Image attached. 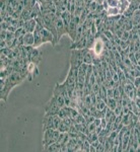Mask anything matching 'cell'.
I'll list each match as a JSON object with an SVG mask.
<instances>
[{
    "label": "cell",
    "mask_w": 140,
    "mask_h": 152,
    "mask_svg": "<svg viewBox=\"0 0 140 152\" xmlns=\"http://www.w3.org/2000/svg\"><path fill=\"white\" fill-rule=\"evenodd\" d=\"M42 127H43V132L48 129H55L54 128V116L45 114V116L43 118Z\"/></svg>",
    "instance_id": "5"
},
{
    "label": "cell",
    "mask_w": 140,
    "mask_h": 152,
    "mask_svg": "<svg viewBox=\"0 0 140 152\" xmlns=\"http://www.w3.org/2000/svg\"><path fill=\"white\" fill-rule=\"evenodd\" d=\"M87 48L84 49H72L71 52V59H70V66L73 68H79L80 65L83 63V58L84 54L86 52Z\"/></svg>",
    "instance_id": "1"
},
{
    "label": "cell",
    "mask_w": 140,
    "mask_h": 152,
    "mask_svg": "<svg viewBox=\"0 0 140 152\" xmlns=\"http://www.w3.org/2000/svg\"><path fill=\"white\" fill-rule=\"evenodd\" d=\"M45 151H55V152H59L61 151V144L58 143V142H55V143L51 144V145L47 146L46 148H44Z\"/></svg>",
    "instance_id": "10"
},
{
    "label": "cell",
    "mask_w": 140,
    "mask_h": 152,
    "mask_svg": "<svg viewBox=\"0 0 140 152\" xmlns=\"http://www.w3.org/2000/svg\"><path fill=\"white\" fill-rule=\"evenodd\" d=\"M133 84H134V86L136 87V88L139 87V85H140V77H136V78H135Z\"/></svg>",
    "instance_id": "20"
},
{
    "label": "cell",
    "mask_w": 140,
    "mask_h": 152,
    "mask_svg": "<svg viewBox=\"0 0 140 152\" xmlns=\"http://www.w3.org/2000/svg\"><path fill=\"white\" fill-rule=\"evenodd\" d=\"M56 29H57V41L59 43V41L62 38V36L67 34L66 28H65L64 21H63V18H61V16H57V18H56Z\"/></svg>",
    "instance_id": "4"
},
{
    "label": "cell",
    "mask_w": 140,
    "mask_h": 152,
    "mask_svg": "<svg viewBox=\"0 0 140 152\" xmlns=\"http://www.w3.org/2000/svg\"><path fill=\"white\" fill-rule=\"evenodd\" d=\"M117 104H118V102L115 99H108L107 100V107H109V109H111L114 111L115 109H116V107H117Z\"/></svg>",
    "instance_id": "12"
},
{
    "label": "cell",
    "mask_w": 140,
    "mask_h": 152,
    "mask_svg": "<svg viewBox=\"0 0 140 152\" xmlns=\"http://www.w3.org/2000/svg\"><path fill=\"white\" fill-rule=\"evenodd\" d=\"M81 151H90V143L87 140L83 142V145L81 146Z\"/></svg>",
    "instance_id": "17"
},
{
    "label": "cell",
    "mask_w": 140,
    "mask_h": 152,
    "mask_svg": "<svg viewBox=\"0 0 140 152\" xmlns=\"http://www.w3.org/2000/svg\"><path fill=\"white\" fill-rule=\"evenodd\" d=\"M41 35H42V41H43V44H45V43H52L53 44L54 36L48 28H44L43 29H42Z\"/></svg>",
    "instance_id": "6"
},
{
    "label": "cell",
    "mask_w": 140,
    "mask_h": 152,
    "mask_svg": "<svg viewBox=\"0 0 140 152\" xmlns=\"http://www.w3.org/2000/svg\"><path fill=\"white\" fill-rule=\"evenodd\" d=\"M108 3V6L110 7H118V3H119V1L118 0H106Z\"/></svg>",
    "instance_id": "18"
},
{
    "label": "cell",
    "mask_w": 140,
    "mask_h": 152,
    "mask_svg": "<svg viewBox=\"0 0 140 152\" xmlns=\"http://www.w3.org/2000/svg\"><path fill=\"white\" fill-rule=\"evenodd\" d=\"M70 127H71L70 125H68L64 120H62L60 125H59V127H58V131L60 132V133H67V132L69 131Z\"/></svg>",
    "instance_id": "11"
},
{
    "label": "cell",
    "mask_w": 140,
    "mask_h": 152,
    "mask_svg": "<svg viewBox=\"0 0 140 152\" xmlns=\"http://www.w3.org/2000/svg\"><path fill=\"white\" fill-rule=\"evenodd\" d=\"M36 3H37V0H23L24 8H26V9H32L35 6Z\"/></svg>",
    "instance_id": "14"
},
{
    "label": "cell",
    "mask_w": 140,
    "mask_h": 152,
    "mask_svg": "<svg viewBox=\"0 0 140 152\" xmlns=\"http://www.w3.org/2000/svg\"><path fill=\"white\" fill-rule=\"evenodd\" d=\"M87 127H88V131H89V133H92V132H95V131H97V126L95 124V122L88 124Z\"/></svg>",
    "instance_id": "19"
},
{
    "label": "cell",
    "mask_w": 140,
    "mask_h": 152,
    "mask_svg": "<svg viewBox=\"0 0 140 152\" xmlns=\"http://www.w3.org/2000/svg\"><path fill=\"white\" fill-rule=\"evenodd\" d=\"M100 91V85L99 83L95 82V84L92 85V92H93L95 94H99Z\"/></svg>",
    "instance_id": "16"
},
{
    "label": "cell",
    "mask_w": 140,
    "mask_h": 152,
    "mask_svg": "<svg viewBox=\"0 0 140 152\" xmlns=\"http://www.w3.org/2000/svg\"><path fill=\"white\" fill-rule=\"evenodd\" d=\"M60 109L61 107H59L57 99H56V97L53 95V96L51 97V99L45 104V114L51 115V116H55V115H58Z\"/></svg>",
    "instance_id": "3"
},
{
    "label": "cell",
    "mask_w": 140,
    "mask_h": 152,
    "mask_svg": "<svg viewBox=\"0 0 140 152\" xmlns=\"http://www.w3.org/2000/svg\"><path fill=\"white\" fill-rule=\"evenodd\" d=\"M99 140V134L97 133V132H92V133H89L87 135V141L89 142V143H92V142Z\"/></svg>",
    "instance_id": "13"
},
{
    "label": "cell",
    "mask_w": 140,
    "mask_h": 152,
    "mask_svg": "<svg viewBox=\"0 0 140 152\" xmlns=\"http://www.w3.org/2000/svg\"><path fill=\"white\" fill-rule=\"evenodd\" d=\"M36 26H37V21L35 18H33V19H29V20L24 21L23 28L26 29V33H34L36 28Z\"/></svg>",
    "instance_id": "7"
},
{
    "label": "cell",
    "mask_w": 140,
    "mask_h": 152,
    "mask_svg": "<svg viewBox=\"0 0 140 152\" xmlns=\"http://www.w3.org/2000/svg\"><path fill=\"white\" fill-rule=\"evenodd\" d=\"M59 136H60V132L56 129H48L44 131L43 134V147L46 148L47 146L51 145V144L57 142Z\"/></svg>",
    "instance_id": "2"
},
{
    "label": "cell",
    "mask_w": 140,
    "mask_h": 152,
    "mask_svg": "<svg viewBox=\"0 0 140 152\" xmlns=\"http://www.w3.org/2000/svg\"><path fill=\"white\" fill-rule=\"evenodd\" d=\"M113 99H115L117 102L119 100H122V95H121V92H120L119 88L118 87H115L114 88V95H113Z\"/></svg>",
    "instance_id": "15"
},
{
    "label": "cell",
    "mask_w": 140,
    "mask_h": 152,
    "mask_svg": "<svg viewBox=\"0 0 140 152\" xmlns=\"http://www.w3.org/2000/svg\"><path fill=\"white\" fill-rule=\"evenodd\" d=\"M103 49H104V42L100 40H100H97V42L95 43V47L92 49V52L95 53V55L97 56V57L102 53Z\"/></svg>",
    "instance_id": "9"
},
{
    "label": "cell",
    "mask_w": 140,
    "mask_h": 152,
    "mask_svg": "<svg viewBox=\"0 0 140 152\" xmlns=\"http://www.w3.org/2000/svg\"><path fill=\"white\" fill-rule=\"evenodd\" d=\"M35 43V36L34 33H26L23 36V45L24 46H34Z\"/></svg>",
    "instance_id": "8"
}]
</instances>
